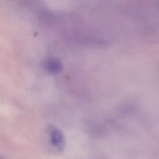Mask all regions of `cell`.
<instances>
[{"mask_svg":"<svg viewBox=\"0 0 159 159\" xmlns=\"http://www.w3.org/2000/svg\"><path fill=\"white\" fill-rule=\"evenodd\" d=\"M48 133L52 144L60 151H63L66 142L65 136L61 130L54 125H49Z\"/></svg>","mask_w":159,"mask_h":159,"instance_id":"6da1fadb","label":"cell"}]
</instances>
